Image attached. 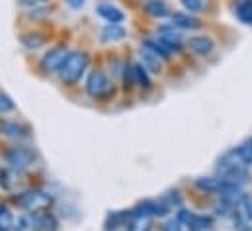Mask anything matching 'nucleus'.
Masks as SVG:
<instances>
[{
    "label": "nucleus",
    "instance_id": "f257e3e1",
    "mask_svg": "<svg viewBox=\"0 0 252 231\" xmlns=\"http://www.w3.org/2000/svg\"><path fill=\"white\" fill-rule=\"evenodd\" d=\"M2 161L14 173H28L37 165L39 157L32 147L18 143V145H10L2 151Z\"/></svg>",
    "mask_w": 252,
    "mask_h": 231
},
{
    "label": "nucleus",
    "instance_id": "f03ea898",
    "mask_svg": "<svg viewBox=\"0 0 252 231\" xmlns=\"http://www.w3.org/2000/svg\"><path fill=\"white\" fill-rule=\"evenodd\" d=\"M12 202L18 208L26 210L28 214H37V212L51 210L55 204V196L43 188H30V190H24L18 196H14Z\"/></svg>",
    "mask_w": 252,
    "mask_h": 231
},
{
    "label": "nucleus",
    "instance_id": "7ed1b4c3",
    "mask_svg": "<svg viewBox=\"0 0 252 231\" xmlns=\"http://www.w3.org/2000/svg\"><path fill=\"white\" fill-rule=\"evenodd\" d=\"M90 69V55L86 51H70L68 57L64 59L63 67L59 69V77L66 86H76L86 71Z\"/></svg>",
    "mask_w": 252,
    "mask_h": 231
},
{
    "label": "nucleus",
    "instance_id": "20e7f679",
    "mask_svg": "<svg viewBox=\"0 0 252 231\" xmlns=\"http://www.w3.org/2000/svg\"><path fill=\"white\" fill-rule=\"evenodd\" d=\"M86 94L92 98V100H112L116 96V84L110 80V77L100 71V69H94L88 78H86Z\"/></svg>",
    "mask_w": 252,
    "mask_h": 231
},
{
    "label": "nucleus",
    "instance_id": "39448f33",
    "mask_svg": "<svg viewBox=\"0 0 252 231\" xmlns=\"http://www.w3.org/2000/svg\"><path fill=\"white\" fill-rule=\"evenodd\" d=\"M157 38L176 55L184 49V38H182V32L174 26V24H162L158 26L157 30Z\"/></svg>",
    "mask_w": 252,
    "mask_h": 231
},
{
    "label": "nucleus",
    "instance_id": "423d86ee",
    "mask_svg": "<svg viewBox=\"0 0 252 231\" xmlns=\"http://www.w3.org/2000/svg\"><path fill=\"white\" fill-rule=\"evenodd\" d=\"M68 53H70V49L66 45H55V47H51L43 53V57L39 61V67L43 69V73H49V75L59 73V69L63 67L64 59L68 57Z\"/></svg>",
    "mask_w": 252,
    "mask_h": 231
},
{
    "label": "nucleus",
    "instance_id": "0eeeda50",
    "mask_svg": "<svg viewBox=\"0 0 252 231\" xmlns=\"http://www.w3.org/2000/svg\"><path fill=\"white\" fill-rule=\"evenodd\" d=\"M0 135H4L8 139H14V141H24V139L32 137V127L22 123V121H16V119L0 117Z\"/></svg>",
    "mask_w": 252,
    "mask_h": 231
},
{
    "label": "nucleus",
    "instance_id": "6e6552de",
    "mask_svg": "<svg viewBox=\"0 0 252 231\" xmlns=\"http://www.w3.org/2000/svg\"><path fill=\"white\" fill-rule=\"evenodd\" d=\"M30 222H32V231H57L61 226L59 218L51 210L30 214Z\"/></svg>",
    "mask_w": 252,
    "mask_h": 231
},
{
    "label": "nucleus",
    "instance_id": "1a4fd4ad",
    "mask_svg": "<svg viewBox=\"0 0 252 231\" xmlns=\"http://www.w3.org/2000/svg\"><path fill=\"white\" fill-rule=\"evenodd\" d=\"M186 47L195 57H209L215 51V39L209 36H193L186 41Z\"/></svg>",
    "mask_w": 252,
    "mask_h": 231
},
{
    "label": "nucleus",
    "instance_id": "9d476101",
    "mask_svg": "<svg viewBox=\"0 0 252 231\" xmlns=\"http://www.w3.org/2000/svg\"><path fill=\"white\" fill-rule=\"evenodd\" d=\"M139 63L151 73V75H160L164 71V59L158 57L157 53H153L151 49H147L145 45H141L139 51Z\"/></svg>",
    "mask_w": 252,
    "mask_h": 231
},
{
    "label": "nucleus",
    "instance_id": "9b49d317",
    "mask_svg": "<svg viewBox=\"0 0 252 231\" xmlns=\"http://www.w3.org/2000/svg\"><path fill=\"white\" fill-rule=\"evenodd\" d=\"M170 24H174L178 30H188V32H195L201 28V20L189 12H172Z\"/></svg>",
    "mask_w": 252,
    "mask_h": 231
},
{
    "label": "nucleus",
    "instance_id": "f8f14e48",
    "mask_svg": "<svg viewBox=\"0 0 252 231\" xmlns=\"http://www.w3.org/2000/svg\"><path fill=\"white\" fill-rule=\"evenodd\" d=\"M96 14L108 24H124L126 22V12L120 10L114 4H98L96 6Z\"/></svg>",
    "mask_w": 252,
    "mask_h": 231
},
{
    "label": "nucleus",
    "instance_id": "ddd939ff",
    "mask_svg": "<svg viewBox=\"0 0 252 231\" xmlns=\"http://www.w3.org/2000/svg\"><path fill=\"white\" fill-rule=\"evenodd\" d=\"M20 43L28 49V51H37L41 49L45 43H47V36L43 32H37V30H32V32H24L20 36Z\"/></svg>",
    "mask_w": 252,
    "mask_h": 231
},
{
    "label": "nucleus",
    "instance_id": "4468645a",
    "mask_svg": "<svg viewBox=\"0 0 252 231\" xmlns=\"http://www.w3.org/2000/svg\"><path fill=\"white\" fill-rule=\"evenodd\" d=\"M126 38H127V30L122 24H108V26L100 32L102 43H122Z\"/></svg>",
    "mask_w": 252,
    "mask_h": 231
},
{
    "label": "nucleus",
    "instance_id": "2eb2a0df",
    "mask_svg": "<svg viewBox=\"0 0 252 231\" xmlns=\"http://www.w3.org/2000/svg\"><path fill=\"white\" fill-rule=\"evenodd\" d=\"M143 10H145L147 16H151L155 20H162V18H168L172 14L166 0H147L143 4Z\"/></svg>",
    "mask_w": 252,
    "mask_h": 231
},
{
    "label": "nucleus",
    "instance_id": "dca6fc26",
    "mask_svg": "<svg viewBox=\"0 0 252 231\" xmlns=\"http://www.w3.org/2000/svg\"><path fill=\"white\" fill-rule=\"evenodd\" d=\"M131 218V208L129 210H120V212H108L104 220V231H118L120 228L127 226Z\"/></svg>",
    "mask_w": 252,
    "mask_h": 231
},
{
    "label": "nucleus",
    "instance_id": "f3484780",
    "mask_svg": "<svg viewBox=\"0 0 252 231\" xmlns=\"http://www.w3.org/2000/svg\"><path fill=\"white\" fill-rule=\"evenodd\" d=\"M126 228H127V231H153V228H155V218L137 216V214H133V210H131V218H129Z\"/></svg>",
    "mask_w": 252,
    "mask_h": 231
},
{
    "label": "nucleus",
    "instance_id": "a211bd4d",
    "mask_svg": "<svg viewBox=\"0 0 252 231\" xmlns=\"http://www.w3.org/2000/svg\"><path fill=\"white\" fill-rule=\"evenodd\" d=\"M143 45H145L147 49H151L153 53H157L158 57H162L164 61H170L172 55H174V53H172V51H170V49H168V47H166V45H164L157 36H149V38L143 41Z\"/></svg>",
    "mask_w": 252,
    "mask_h": 231
},
{
    "label": "nucleus",
    "instance_id": "6ab92c4d",
    "mask_svg": "<svg viewBox=\"0 0 252 231\" xmlns=\"http://www.w3.org/2000/svg\"><path fill=\"white\" fill-rule=\"evenodd\" d=\"M219 184H221L219 176H199V178H195V182H193V186H195L199 192H203V194H217Z\"/></svg>",
    "mask_w": 252,
    "mask_h": 231
},
{
    "label": "nucleus",
    "instance_id": "aec40b11",
    "mask_svg": "<svg viewBox=\"0 0 252 231\" xmlns=\"http://www.w3.org/2000/svg\"><path fill=\"white\" fill-rule=\"evenodd\" d=\"M133 75H135V86L149 90L153 88V80H151V73L141 65V63H133Z\"/></svg>",
    "mask_w": 252,
    "mask_h": 231
},
{
    "label": "nucleus",
    "instance_id": "412c9836",
    "mask_svg": "<svg viewBox=\"0 0 252 231\" xmlns=\"http://www.w3.org/2000/svg\"><path fill=\"white\" fill-rule=\"evenodd\" d=\"M235 16L245 26H252V0H237L235 2Z\"/></svg>",
    "mask_w": 252,
    "mask_h": 231
},
{
    "label": "nucleus",
    "instance_id": "4be33fe9",
    "mask_svg": "<svg viewBox=\"0 0 252 231\" xmlns=\"http://www.w3.org/2000/svg\"><path fill=\"white\" fill-rule=\"evenodd\" d=\"M160 200L170 208V212H172V210H180V208H184V196H182V192H180L178 188L164 192V194L160 196Z\"/></svg>",
    "mask_w": 252,
    "mask_h": 231
},
{
    "label": "nucleus",
    "instance_id": "5701e85b",
    "mask_svg": "<svg viewBox=\"0 0 252 231\" xmlns=\"http://www.w3.org/2000/svg\"><path fill=\"white\" fill-rule=\"evenodd\" d=\"M14 224H16V218L12 216L10 208L6 204H0V228H2V231H14Z\"/></svg>",
    "mask_w": 252,
    "mask_h": 231
},
{
    "label": "nucleus",
    "instance_id": "b1692460",
    "mask_svg": "<svg viewBox=\"0 0 252 231\" xmlns=\"http://www.w3.org/2000/svg\"><path fill=\"white\" fill-rule=\"evenodd\" d=\"M180 4L186 8V12L189 14H201L207 10L209 0H180Z\"/></svg>",
    "mask_w": 252,
    "mask_h": 231
},
{
    "label": "nucleus",
    "instance_id": "393cba45",
    "mask_svg": "<svg viewBox=\"0 0 252 231\" xmlns=\"http://www.w3.org/2000/svg\"><path fill=\"white\" fill-rule=\"evenodd\" d=\"M122 84H124V90H131L135 86L133 63H124V67H122Z\"/></svg>",
    "mask_w": 252,
    "mask_h": 231
},
{
    "label": "nucleus",
    "instance_id": "a878e982",
    "mask_svg": "<svg viewBox=\"0 0 252 231\" xmlns=\"http://www.w3.org/2000/svg\"><path fill=\"white\" fill-rule=\"evenodd\" d=\"M16 112V102L12 100V96H8L6 92L0 90V114H12Z\"/></svg>",
    "mask_w": 252,
    "mask_h": 231
},
{
    "label": "nucleus",
    "instance_id": "bb28decb",
    "mask_svg": "<svg viewBox=\"0 0 252 231\" xmlns=\"http://www.w3.org/2000/svg\"><path fill=\"white\" fill-rule=\"evenodd\" d=\"M51 14V8L49 6H39V8H32L30 12H28V16L32 18V20H45L47 16Z\"/></svg>",
    "mask_w": 252,
    "mask_h": 231
},
{
    "label": "nucleus",
    "instance_id": "cd10ccee",
    "mask_svg": "<svg viewBox=\"0 0 252 231\" xmlns=\"http://www.w3.org/2000/svg\"><path fill=\"white\" fill-rule=\"evenodd\" d=\"M0 188L6 192L12 188V176H10V171L6 167H0Z\"/></svg>",
    "mask_w": 252,
    "mask_h": 231
},
{
    "label": "nucleus",
    "instance_id": "c85d7f7f",
    "mask_svg": "<svg viewBox=\"0 0 252 231\" xmlns=\"http://www.w3.org/2000/svg\"><path fill=\"white\" fill-rule=\"evenodd\" d=\"M24 8H28V10H32V8H39V6H47L51 0H18Z\"/></svg>",
    "mask_w": 252,
    "mask_h": 231
},
{
    "label": "nucleus",
    "instance_id": "c756f323",
    "mask_svg": "<svg viewBox=\"0 0 252 231\" xmlns=\"http://www.w3.org/2000/svg\"><path fill=\"white\" fill-rule=\"evenodd\" d=\"M162 231H184V226L174 218V220H168V222L162 226Z\"/></svg>",
    "mask_w": 252,
    "mask_h": 231
},
{
    "label": "nucleus",
    "instance_id": "7c9ffc66",
    "mask_svg": "<svg viewBox=\"0 0 252 231\" xmlns=\"http://www.w3.org/2000/svg\"><path fill=\"white\" fill-rule=\"evenodd\" d=\"M66 4H68L70 8H74V10H80V8L86 4V0H66Z\"/></svg>",
    "mask_w": 252,
    "mask_h": 231
},
{
    "label": "nucleus",
    "instance_id": "2f4dec72",
    "mask_svg": "<svg viewBox=\"0 0 252 231\" xmlns=\"http://www.w3.org/2000/svg\"><path fill=\"white\" fill-rule=\"evenodd\" d=\"M199 231H215V228H207V230H199Z\"/></svg>",
    "mask_w": 252,
    "mask_h": 231
},
{
    "label": "nucleus",
    "instance_id": "473e14b6",
    "mask_svg": "<svg viewBox=\"0 0 252 231\" xmlns=\"http://www.w3.org/2000/svg\"><path fill=\"white\" fill-rule=\"evenodd\" d=\"M249 143H251V145H252V139H249Z\"/></svg>",
    "mask_w": 252,
    "mask_h": 231
},
{
    "label": "nucleus",
    "instance_id": "72a5a7b5",
    "mask_svg": "<svg viewBox=\"0 0 252 231\" xmlns=\"http://www.w3.org/2000/svg\"><path fill=\"white\" fill-rule=\"evenodd\" d=\"M0 231H2V228H0Z\"/></svg>",
    "mask_w": 252,
    "mask_h": 231
}]
</instances>
